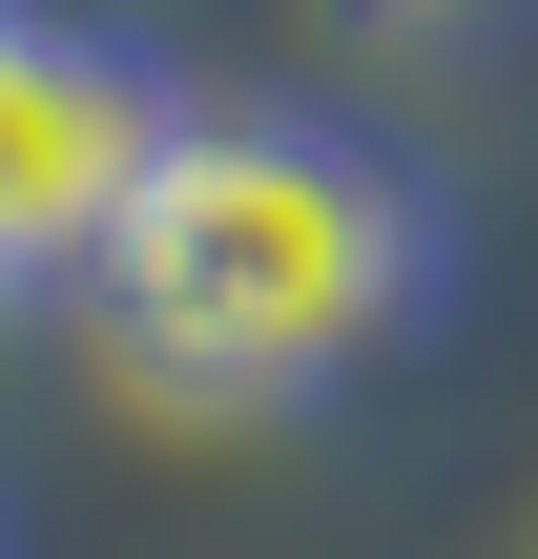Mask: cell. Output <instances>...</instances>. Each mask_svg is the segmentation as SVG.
<instances>
[{
	"label": "cell",
	"instance_id": "6da1fadb",
	"mask_svg": "<svg viewBox=\"0 0 538 559\" xmlns=\"http://www.w3.org/2000/svg\"><path fill=\"white\" fill-rule=\"evenodd\" d=\"M456 290V207L415 145H373L352 104H249V83H187L83 332L145 415H207V436H270V415H332L373 394Z\"/></svg>",
	"mask_w": 538,
	"mask_h": 559
},
{
	"label": "cell",
	"instance_id": "7a4b0ae2",
	"mask_svg": "<svg viewBox=\"0 0 538 559\" xmlns=\"http://www.w3.org/2000/svg\"><path fill=\"white\" fill-rule=\"evenodd\" d=\"M166 124H187V83H166L124 21L0 0V311H83V290H104Z\"/></svg>",
	"mask_w": 538,
	"mask_h": 559
},
{
	"label": "cell",
	"instance_id": "3957f363",
	"mask_svg": "<svg viewBox=\"0 0 538 559\" xmlns=\"http://www.w3.org/2000/svg\"><path fill=\"white\" fill-rule=\"evenodd\" d=\"M352 21H394V41H456V21H498V0H352Z\"/></svg>",
	"mask_w": 538,
	"mask_h": 559
}]
</instances>
